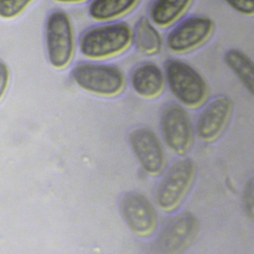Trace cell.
<instances>
[{
  "mask_svg": "<svg viewBox=\"0 0 254 254\" xmlns=\"http://www.w3.org/2000/svg\"><path fill=\"white\" fill-rule=\"evenodd\" d=\"M132 43V29L124 22H105L85 31L79 40L80 53L91 60H104L126 51Z\"/></svg>",
  "mask_w": 254,
  "mask_h": 254,
  "instance_id": "cell-1",
  "label": "cell"
},
{
  "mask_svg": "<svg viewBox=\"0 0 254 254\" xmlns=\"http://www.w3.org/2000/svg\"><path fill=\"white\" fill-rule=\"evenodd\" d=\"M164 67L168 85L180 102L189 107H197L205 101L206 82L191 65L181 60L169 59Z\"/></svg>",
  "mask_w": 254,
  "mask_h": 254,
  "instance_id": "cell-2",
  "label": "cell"
},
{
  "mask_svg": "<svg viewBox=\"0 0 254 254\" xmlns=\"http://www.w3.org/2000/svg\"><path fill=\"white\" fill-rule=\"evenodd\" d=\"M73 81L82 89L104 96L120 93L125 86L122 71L113 65L81 63L71 69Z\"/></svg>",
  "mask_w": 254,
  "mask_h": 254,
  "instance_id": "cell-3",
  "label": "cell"
},
{
  "mask_svg": "<svg viewBox=\"0 0 254 254\" xmlns=\"http://www.w3.org/2000/svg\"><path fill=\"white\" fill-rule=\"evenodd\" d=\"M48 58L56 68L65 67L73 55V31L68 15L64 11L52 12L46 23Z\"/></svg>",
  "mask_w": 254,
  "mask_h": 254,
  "instance_id": "cell-4",
  "label": "cell"
},
{
  "mask_svg": "<svg viewBox=\"0 0 254 254\" xmlns=\"http://www.w3.org/2000/svg\"><path fill=\"white\" fill-rule=\"evenodd\" d=\"M194 173L195 166L190 159H183L173 164L157 188L158 205L167 211L178 207L191 186Z\"/></svg>",
  "mask_w": 254,
  "mask_h": 254,
  "instance_id": "cell-5",
  "label": "cell"
},
{
  "mask_svg": "<svg viewBox=\"0 0 254 254\" xmlns=\"http://www.w3.org/2000/svg\"><path fill=\"white\" fill-rule=\"evenodd\" d=\"M214 24L206 16H190L175 26L167 36L168 48L176 54L191 52L208 41Z\"/></svg>",
  "mask_w": 254,
  "mask_h": 254,
  "instance_id": "cell-6",
  "label": "cell"
},
{
  "mask_svg": "<svg viewBox=\"0 0 254 254\" xmlns=\"http://www.w3.org/2000/svg\"><path fill=\"white\" fill-rule=\"evenodd\" d=\"M161 126L168 147L178 155H185L192 144V126L187 112L179 105H170L162 113Z\"/></svg>",
  "mask_w": 254,
  "mask_h": 254,
  "instance_id": "cell-7",
  "label": "cell"
},
{
  "mask_svg": "<svg viewBox=\"0 0 254 254\" xmlns=\"http://www.w3.org/2000/svg\"><path fill=\"white\" fill-rule=\"evenodd\" d=\"M198 231V220L190 212H183L164 226L158 237V248L164 253H179L187 248Z\"/></svg>",
  "mask_w": 254,
  "mask_h": 254,
  "instance_id": "cell-8",
  "label": "cell"
},
{
  "mask_svg": "<svg viewBox=\"0 0 254 254\" xmlns=\"http://www.w3.org/2000/svg\"><path fill=\"white\" fill-rule=\"evenodd\" d=\"M129 143L141 167L151 175L160 173L165 166V154L157 135L147 127H139L129 134Z\"/></svg>",
  "mask_w": 254,
  "mask_h": 254,
  "instance_id": "cell-9",
  "label": "cell"
},
{
  "mask_svg": "<svg viewBox=\"0 0 254 254\" xmlns=\"http://www.w3.org/2000/svg\"><path fill=\"white\" fill-rule=\"evenodd\" d=\"M121 211L129 228L138 235H148L157 225V212L151 201L139 192H128L121 200Z\"/></svg>",
  "mask_w": 254,
  "mask_h": 254,
  "instance_id": "cell-10",
  "label": "cell"
},
{
  "mask_svg": "<svg viewBox=\"0 0 254 254\" xmlns=\"http://www.w3.org/2000/svg\"><path fill=\"white\" fill-rule=\"evenodd\" d=\"M232 112V102L228 97L212 99L201 111L196 122V132L206 142L216 139L225 129Z\"/></svg>",
  "mask_w": 254,
  "mask_h": 254,
  "instance_id": "cell-11",
  "label": "cell"
},
{
  "mask_svg": "<svg viewBox=\"0 0 254 254\" xmlns=\"http://www.w3.org/2000/svg\"><path fill=\"white\" fill-rule=\"evenodd\" d=\"M133 90L145 98L158 96L165 87V76L154 63H142L135 66L131 73Z\"/></svg>",
  "mask_w": 254,
  "mask_h": 254,
  "instance_id": "cell-12",
  "label": "cell"
},
{
  "mask_svg": "<svg viewBox=\"0 0 254 254\" xmlns=\"http://www.w3.org/2000/svg\"><path fill=\"white\" fill-rule=\"evenodd\" d=\"M193 0H153L149 8V20L158 27L176 24L188 11Z\"/></svg>",
  "mask_w": 254,
  "mask_h": 254,
  "instance_id": "cell-13",
  "label": "cell"
},
{
  "mask_svg": "<svg viewBox=\"0 0 254 254\" xmlns=\"http://www.w3.org/2000/svg\"><path fill=\"white\" fill-rule=\"evenodd\" d=\"M140 0H91L88 5L90 18L97 22H112L130 13Z\"/></svg>",
  "mask_w": 254,
  "mask_h": 254,
  "instance_id": "cell-14",
  "label": "cell"
},
{
  "mask_svg": "<svg viewBox=\"0 0 254 254\" xmlns=\"http://www.w3.org/2000/svg\"><path fill=\"white\" fill-rule=\"evenodd\" d=\"M132 41L137 50L146 56H154L162 48V37L148 18H140L137 21L132 30Z\"/></svg>",
  "mask_w": 254,
  "mask_h": 254,
  "instance_id": "cell-15",
  "label": "cell"
},
{
  "mask_svg": "<svg viewBox=\"0 0 254 254\" xmlns=\"http://www.w3.org/2000/svg\"><path fill=\"white\" fill-rule=\"evenodd\" d=\"M224 62L249 92L253 93L254 65L250 57L238 49H229L224 54Z\"/></svg>",
  "mask_w": 254,
  "mask_h": 254,
  "instance_id": "cell-16",
  "label": "cell"
},
{
  "mask_svg": "<svg viewBox=\"0 0 254 254\" xmlns=\"http://www.w3.org/2000/svg\"><path fill=\"white\" fill-rule=\"evenodd\" d=\"M33 0H0V17L11 19L22 13Z\"/></svg>",
  "mask_w": 254,
  "mask_h": 254,
  "instance_id": "cell-17",
  "label": "cell"
},
{
  "mask_svg": "<svg viewBox=\"0 0 254 254\" xmlns=\"http://www.w3.org/2000/svg\"><path fill=\"white\" fill-rule=\"evenodd\" d=\"M225 3L237 13L252 17L254 14V0H224Z\"/></svg>",
  "mask_w": 254,
  "mask_h": 254,
  "instance_id": "cell-18",
  "label": "cell"
},
{
  "mask_svg": "<svg viewBox=\"0 0 254 254\" xmlns=\"http://www.w3.org/2000/svg\"><path fill=\"white\" fill-rule=\"evenodd\" d=\"M254 187H253V181L250 180L244 190V194H243V203L245 210L247 214L250 216V218H253V213H254Z\"/></svg>",
  "mask_w": 254,
  "mask_h": 254,
  "instance_id": "cell-19",
  "label": "cell"
},
{
  "mask_svg": "<svg viewBox=\"0 0 254 254\" xmlns=\"http://www.w3.org/2000/svg\"><path fill=\"white\" fill-rule=\"evenodd\" d=\"M8 75H9V72L6 64L0 62V97L2 96L6 88V85L8 82Z\"/></svg>",
  "mask_w": 254,
  "mask_h": 254,
  "instance_id": "cell-20",
  "label": "cell"
},
{
  "mask_svg": "<svg viewBox=\"0 0 254 254\" xmlns=\"http://www.w3.org/2000/svg\"><path fill=\"white\" fill-rule=\"evenodd\" d=\"M59 3H64V4H77V3H82L85 2L86 0H54Z\"/></svg>",
  "mask_w": 254,
  "mask_h": 254,
  "instance_id": "cell-21",
  "label": "cell"
}]
</instances>
